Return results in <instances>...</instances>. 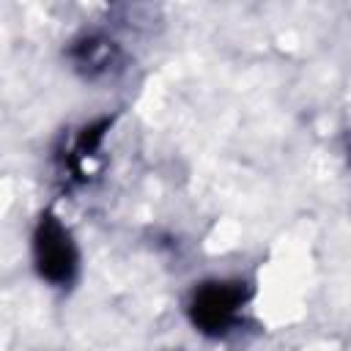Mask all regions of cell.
Instances as JSON below:
<instances>
[{
    "instance_id": "1",
    "label": "cell",
    "mask_w": 351,
    "mask_h": 351,
    "mask_svg": "<svg viewBox=\"0 0 351 351\" xmlns=\"http://www.w3.org/2000/svg\"><path fill=\"white\" fill-rule=\"evenodd\" d=\"M250 299V285L241 280H208L192 291L189 321L203 335L219 337L233 329L244 304Z\"/></svg>"
},
{
    "instance_id": "2",
    "label": "cell",
    "mask_w": 351,
    "mask_h": 351,
    "mask_svg": "<svg viewBox=\"0 0 351 351\" xmlns=\"http://www.w3.org/2000/svg\"><path fill=\"white\" fill-rule=\"evenodd\" d=\"M33 261L41 280L66 288L74 282L80 269V252L71 233L55 214H41L33 230Z\"/></svg>"
},
{
    "instance_id": "3",
    "label": "cell",
    "mask_w": 351,
    "mask_h": 351,
    "mask_svg": "<svg viewBox=\"0 0 351 351\" xmlns=\"http://www.w3.org/2000/svg\"><path fill=\"white\" fill-rule=\"evenodd\" d=\"M71 60L82 74L99 77V74H107L118 63V49L112 47V41L101 36H85L82 41L71 47Z\"/></svg>"
}]
</instances>
